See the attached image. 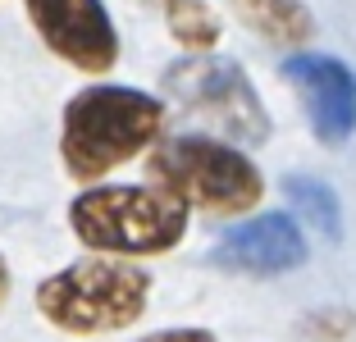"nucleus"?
Returning <instances> with one entry per match:
<instances>
[{"label":"nucleus","instance_id":"obj_12","mask_svg":"<svg viewBox=\"0 0 356 342\" xmlns=\"http://www.w3.org/2000/svg\"><path fill=\"white\" fill-rule=\"evenodd\" d=\"M297 333H302V342H356V311H343V306L311 311Z\"/></svg>","mask_w":356,"mask_h":342},{"label":"nucleus","instance_id":"obj_4","mask_svg":"<svg viewBox=\"0 0 356 342\" xmlns=\"http://www.w3.org/2000/svg\"><path fill=\"white\" fill-rule=\"evenodd\" d=\"M69 228L92 256H165L188 233V210L156 187L96 183L69 201Z\"/></svg>","mask_w":356,"mask_h":342},{"label":"nucleus","instance_id":"obj_8","mask_svg":"<svg viewBox=\"0 0 356 342\" xmlns=\"http://www.w3.org/2000/svg\"><path fill=\"white\" fill-rule=\"evenodd\" d=\"M306 233L297 228L293 215L270 210V215L247 219L242 228L224 233L220 247L210 251V265L224 274H247V279H274V274H293L306 265Z\"/></svg>","mask_w":356,"mask_h":342},{"label":"nucleus","instance_id":"obj_11","mask_svg":"<svg viewBox=\"0 0 356 342\" xmlns=\"http://www.w3.org/2000/svg\"><path fill=\"white\" fill-rule=\"evenodd\" d=\"M165 14H169V37H174L183 51L201 55V51H210V46L220 42V19H215V10H210L206 0H178Z\"/></svg>","mask_w":356,"mask_h":342},{"label":"nucleus","instance_id":"obj_14","mask_svg":"<svg viewBox=\"0 0 356 342\" xmlns=\"http://www.w3.org/2000/svg\"><path fill=\"white\" fill-rule=\"evenodd\" d=\"M10 301V265H5V256H0V306Z\"/></svg>","mask_w":356,"mask_h":342},{"label":"nucleus","instance_id":"obj_10","mask_svg":"<svg viewBox=\"0 0 356 342\" xmlns=\"http://www.w3.org/2000/svg\"><path fill=\"white\" fill-rule=\"evenodd\" d=\"M283 197L293 201V210L311 224V233H320L325 242H343V201L338 192L315 174H288L283 178Z\"/></svg>","mask_w":356,"mask_h":342},{"label":"nucleus","instance_id":"obj_6","mask_svg":"<svg viewBox=\"0 0 356 342\" xmlns=\"http://www.w3.org/2000/svg\"><path fill=\"white\" fill-rule=\"evenodd\" d=\"M46 51L83 73H105L119 60V32L105 0H23Z\"/></svg>","mask_w":356,"mask_h":342},{"label":"nucleus","instance_id":"obj_5","mask_svg":"<svg viewBox=\"0 0 356 342\" xmlns=\"http://www.w3.org/2000/svg\"><path fill=\"white\" fill-rule=\"evenodd\" d=\"M165 96L178 101L201 124H210L220 142H265L270 137V110L261 105L256 83L242 73L238 60L224 55H197V60H178L165 73Z\"/></svg>","mask_w":356,"mask_h":342},{"label":"nucleus","instance_id":"obj_1","mask_svg":"<svg viewBox=\"0 0 356 342\" xmlns=\"http://www.w3.org/2000/svg\"><path fill=\"white\" fill-rule=\"evenodd\" d=\"M169 101L137 87L101 83L69 96L60 114V165L74 183H101L110 169L128 165L165 137Z\"/></svg>","mask_w":356,"mask_h":342},{"label":"nucleus","instance_id":"obj_9","mask_svg":"<svg viewBox=\"0 0 356 342\" xmlns=\"http://www.w3.org/2000/svg\"><path fill=\"white\" fill-rule=\"evenodd\" d=\"M229 10L270 46H302L315 37V14L302 0H229Z\"/></svg>","mask_w":356,"mask_h":342},{"label":"nucleus","instance_id":"obj_15","mask_svg":"<svg viewBox=\"0 0 356 342\" xmlns=\"http://www.w3.org/2000/svg\"><path fill=\"white\" fill-rule=\"evenodd\" d=\"M160 5H165V10H169V5H178V0H160Z\"/></svg>","mask_w":356,"mask_h":342},{"label":"nucleus","instance_id":"obj_3","mask_svg":"<svg viewBox=\"0 0 356 342\" xmlns=\"http://www.w3.org/2000/svg\"><path fill=\"white\" fill-rule=\"evenodd\" d=\"M151 301V274L137 260L83 256L37 283V311L69 338H101L142 320Z\"/></svg>","mask_w":356,"mask_h":342},{"label":"nucleus","instance_id":"obj_2","mask_svg":"<svg viewBox=\"0 0 356 342\" xmlns=\"http://www.w3.org/2000/svg\"><path fill=\"white\" fill-rule=\"evenodd\" d=\"M151 187L169 201L206 215H247L261 206L265 178L242 146H229L210 133H169L147 151Z\"/></svg>","mask_w":356,"mask_h":342},{"label":"nucleus","instance_id":"obj_7","mask_svg":"<svg viewBox=\"0 0 356 342\" xmlns=\"http://www.w3.org/2000/svg\"><path fill=\"white\" fill-rule=\"evenodd\" d=\"M283 78L297 92L315 142L343 146L356 133V69L338 55H293L283 60Z\"/></svg>","mask_w":356,"mask_h":342},{"label":"nucleus","instance_id":"obj_13","mask_svg":"<svg viewBox=\"0 0 356 342\" xmlns=\"http://www.w3.org/2000/svg\"><path fill=\"white\" fill-rule=\"evenodd\" d=\"M137 342H220L210 329H160V333H147Z\"/></svg>","mask_w":356,"mask_h":342}]
</instances>
